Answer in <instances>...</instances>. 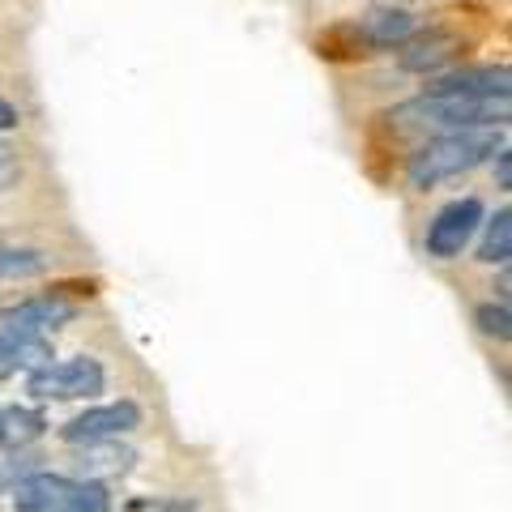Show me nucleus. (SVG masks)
Listing matches in <instances>:
<instances>
[{
	"label": "nucleus",
	"mask_w": 512,
	"mask_h": 512,
	"mask_svg": "<svg viewBox=\"0 0 512 512\" xmlns=\"http://www.w3.org/2000/svg\"><path fill=\"white\" fill-rule=\"evenodd\" d=\"M77 448H82L77 470H82L86 478H94V483H103V478H124L137 466V453L124 448L120 440H94V444H77Z\"/></svg>",
	"instance_id": "9d476101"
},
{
	"label": "nucleus",
	"mask_w": 512,
	"mask_h": 512,
	"mask_svg": "<svg viewBox=\"0 0 512 512\" xmlns=\"http://www.w3.org/2000/svg\"><path fill=\"white\" fill-rule=\"evenodd\" d=\"M427 90H444V94H512V86H508V69H504V64H483V69L440 73Z\"/></svg>",
	"instance_id": "9b49d317"
},
{
	"label": "nucleus",
	"mask_w": 512,
	"mask_h": 512,
	"mask_svg": "<svg viewBox=\"0 0 512 512\" xmlns=\"http://www.w3.org/2000/svg\"><path fill=\"white\" fill-rule=\"evenodd\" d=\"M474 325H478V333H487V338H495V342H508L512 338V316H508V303L500 299V303H483V308L474 312Z\"/></svg>",
	"instance_id": "dca6fc26"
},
{
	"label": "nucleus",
	"mask_w": 512,
	"mask_h": 512,
	"mask_svg": "<svg viewBox=\"0 0 512 512\" xmlns=\"http://www.w3.org/2000/svg\"><path fill=\"white\" fill-rule=\"evenodd\" d=\"M18 124H22V111L9 99H0V133H9V128H18Z\"/></svg>",
	"instance_id": "aec40b11"
},
{
	"label": "nucleus",
	"mask_w": 512,
	"mask_h": 512,
	"mask_svg": "<svg viewBox=\"0 0 512 512\" xmlns=\"http://www.w3.org/2000/svg\"><path fill=\"white\" fill-rule=\"evenodd\" d=\"M491 158H495V184H500V188L508 192V188H512V150H508V146H500Z\"/></svg>",
	"instance_id": "6ab92c4d"
},
{
	"label": "nucleus",
	"mask_w": 512,
	"mask_h": 512,
	"mask_svg": "<svg viewBox=\"0 0 512 512\" xmlns=\"http://www.w3.org/2000/svg\"><path fill=\"white\" fill-rule=\"evenodd\" d=\"M52 338L47 333H35V329H18V325H5L0 329V380L9 376H26L35 367L52 363Z\"/></svg>",
	"instance_id": "6e6552de"
},
{
	"label": "nucleus",
	"mask_w": 512,
	"mask_h": 512,
	"mask_svg": "<svg viewBox=\"0 0 512 512\" xmlns=\"http://www.w3.org/2000/svg\"><path fill=\"white\" fill-rule=\"evenodd\" d=\"M9 495H13V512H111L107 483L52 474V470L26 474Z\"/></svg>",
	"instance_id": "7ed1b4c3"
},
{
	"label": "nucleus",
	"mask_w": 512,
	"mask_h": 512,
	"mask_svg": "<svg viewBox=\"0 0 512 512\" xmlns=\"http://www.w3.org/2000/svg\"><path fill=\"white\" fill-rule=\"evenodd\" d=\"M158 512H197V504H188V500H175V504H163Z\"/></svg>",
	"instance_id": "412c9836"
},
{
	"label": "nucleus",
	"mask_w": 512,
	"mask_h": 512,
	"mask_svg": "<svg viewBox=\"0 0 512 512\" xmlns=\"http://www.w3.org/2000/svg\"><path fill=\"white\" fill-rule=\"evenodd\" d=\"M43 431H47L43 410L0 402V448H30L35 440H43Z\"/></svg>",
	"instance_id": "f8f14e48"
},
{
	"label": "nucleus",
	"mask_w": 512,
	"mask_h": 512,
	"mask_svg": "<svg viewBox=\"0 0 512 512\" xmlns=\"http://www.w3.org/2000/svg\"><path fill=\"white\" fill-rule=\"evenodd\" d=\"M73 320H77V308L60 291H52V295H30V299H22V303H13V308L0 312V325L35 329V333H47V338H52L56 329L73 325Z\"/></svg>",
	"instance_id": "0eeeda50"
},
{
	"label": "nucleus",
	"mask_w": 512,
	"mask_h": 512,
	"mask_svg": "<svg viewBox=\"0 0 512 512\" xmlns=\"http://www.w3.org/2000/svg\"><path fill=\"white\" fill-rule=\"evenodd\" d=\"M43 265V252L35 248H0V278H35Z\"/></svg>",
	"instance_id": "2eb2a0df"
},
{
	"label": "nucleus",
	"mask_w": 512,
	"mask_h": 512,
	"mask_svg": "<svg viewBox=\"0 0 512 512\" xmlns=\"http://www.w3.org/2000/svg\"><path fill=\"white\" fill-rule=\"evenodd\" d=\"M500 146H504V128H457V133H440L436 141H427V146L410 154V167H406L410 184L427 192L436 184L457 180V175H470Z\"/></svg>",
	"instance_id": "f257e3e1"
},
{
	"label": "nucleus",
	"mask_w": 512,
	"mask_h": 512,
	"mask_svg": "<svg viewBox=\"0 0 512 512\" xmlns=\"http://www.w3.org/2000/svg\"><path fill=\"white\" fill-rule=\"evenodd\" d=\"M483 201L478 197H457L448 201L444 210L427 222V235H423V248L427 256H436V261H453V256H461L470 248V239L478 235V227H483Z\"/></svg>",
	"instance_id": "39448f33"
},
{
	"label": "nucleus",
	"mask_w": 512,
	"mask_h": 512,
	"mask_svg": "<svg viewBox=\"0 0 512 512\" xmlns=\"http://www.w3.org/2000/svg\"><path fill=\"white\" fill-rule=\"evenodd\" d=\"M453 47H457V39L453 35H440V30H431L427 39L414 35L410 43H402V64H406L410 73H436L440 64H448V60L457 56Z\"/></svg>",
	"instance_id": "ddd939ff"
},
{
	"label": "nucleus",
	"mask_w": 512,
	"mask_h": 512,
	"mask_svg": "<svg viewBox=\"0 0 512 512\" xmlns=\"http://www.w3.org/2000/svg\"><path fill=\"white\" fill-rule=\"evenodd\" d=\"M103 389H107V372L90 355L56 359L26 372V393L39 397V402H82V397H99Z\"/></svg>",
	"instance_id": "20e7f679"
},
{
	"label": "nucleus",
	"mask_w": 512,
	"mask_h": 512,
	"mask_svg": "<svg viewBox=\"0 0 512 512\" xmlns=\"http://www.w3.org/2000/svg\"><path fill=\"white\" fill-rule=\"evenodd\" d=\"M487 222V235L478 244V261L483 265H508L512 256V214L508 210H495V218H483Z\"/></svg>",
	"instance_id": "4468645a"
},
{
	"label": "nucleus",
	"mask_w": 512,
	"mask_h": 512,
	"mask_svg": "<svg viewBox=\"0 0 512 512\" xmlns=\"http://www.w3.org/2000/svg\"><path fill=\"white\" fill-rule=\"evenodd\" d=\"M22 180V154L13 141L0 137V192H9V188H18Z\"/></svg>",
	"instance_id": "a211bd4d"
},
{
	"label": "nucleus",
	"mask_w": 512,
	"mask_h": 512,
	"mask_svg": "<svg viewBox=\"0 0 512 512\" xmlns=\"http://www.w3.org/2000/svg\"><path fill=\"white\" fill-rule=\"evenodd\" d=\"M397 120L440 128V133H457V128H504L508 124V94H444L423 90L393 111Z\"/></svg>",
	"instance_id": "f03ea898"
},
{
	"label": "nucleus",
	"mask_w": 512,
	"mask_h": 512,
	"mask_svg": "<svg viewBox=\"0 0 512 512\" xmlns=\"http://www.w3.org/2000/svg\"><path fill=\"white\" fill-rule=\"evenodd\" d=\"M141 427V406L137 402H107V406H90L77 419H69L60 427L64 444H94V440H120L128 431Z\"/></svg>",
	"instance_id": "423d86ee"
},
{
	"label": "nucleus",
	"mask_w": 512,
	"mask_h": 512,
	"mask_svg": "<svg viewBox=\"0 0 512 512\" xmlns=\"http://www.w3.org/2000/svg\"><path fill=\"white\" fill-rule=\"evenodd\" d=\"M414 35H419V18L410 9H372L355 26V39L372 47V52H393V47L410 43Z\"/></svg>",
	"instance_id": "1a4fd4ad"
},
{
	"label": "nucleus",
	"mask_w": 512,
	"mask_h": 512,
	"mask_svg": "<svg viewBox=\"0 0 512 512\" xmlns=\"http://www.w3.org/2000/svg\"><path fill=\"white\" fill-rule=\"evenodd\" d=\"M35 470H43L39 457H30L26 448H9V453L0 457V491H13L26 474H35Z\"/></svg>",
	"instance_id": "f3484780"
}]
</instances>
